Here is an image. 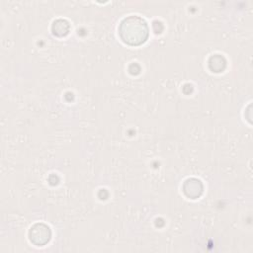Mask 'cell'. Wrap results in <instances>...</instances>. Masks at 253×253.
Wrapping results in <instances>:
<instances>
[{
    "label": "cell",
    "mask_w": 253,
    "mask_h": 253,
    "mask_svg": "<svg viewBox=\"0 0 253 253\" xmlns=\"http://www.w3.org/2000/svg\"><path fill=\"white\" fill-rule=\"evenodd\" d=\"M120 34L124 42L130 44H139L146 40L148 29L144 20L136 16H130L122 22Z\"/></svg>",
    "instance_id": "6da1fadb"
}]
</instances>
